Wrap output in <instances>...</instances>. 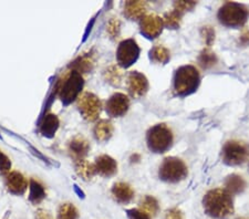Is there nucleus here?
<instances>
[{
    "mask_svg": "<svg viewBox=\"0 0 249 219\" xmlns=\"http://www.w3.org/2000/svg\"><path fill=\"white\" fill-rule=\"evenodd\" d=\"M220 157L227 166L243 165L249 159V145L236 139L227 141L222 147Z\"/></svg>",
    "mask_w": 249,
    "mask_h": 219,
    "instance_id": "7",
    "label": "nucleus"
},
{
    "mask_svg": "<svg viewBox=\"0 0 249 219\" xmlns=\"http://www.w3.org/2000/svg\"><path fill=\"white\" fill-rule=\"evenodd\" d=\"M204 28H205V29H203V30L205 31V35H206L205 39H206V41L208 43H212V41L215 38V31L213 30L211 27H204Z\"/></svg>",
    "mask_w": 249,
    "mask_h": 219,
    "instance_id": "36",
    "label": "nucleus"
},
{
    "mask_svg": "<svg viewBox=\"0 0 249 219\" xmlns=\"http://www.w3.org/2000/svg\"><path fill=\"white\" fill-rule=\"evenodd\" d=\"M29 201L32 204L38 205L41 202L43 199L46 198V189L41 183L36 181V179H31L29 183Z\"/></svg>",
    "mask_w": 249,
    "mask_h": 219,
    "instance_id": "22",
    "label": "nucleus"
},
{
    "mask_svg": "<svg viewBox=\"0 0 249 219\" xmlns=\"http://www.w3.org/2000/svg\"><path fill=\"white\" fill-rule=\"evenodd\" d=\"M165 219H184L183 213L178 208H171L165 213Z\"/></svg>",
    "mask_w": 249,
    "mask_h": 219,
    "instance_id": "34",
    "label": "nucleus"
},
{
    "mask_svg": "<svg viewBox=\"0 0 249 219\" xmlns=\"http://www.w3.org/2000/svg\"><path fill=\"white\" fill-rule=\"evenodd\" d=\"M188 175V168L184 161L178 157H166L160 165L159 177L160 181L176 184L184 181Z\"/></svg>",
    "mask_w": 249,
    "mask_h": 219,
    "instance_id": "6",
    "label": "nucleus"
},
{
    "mask_svg": "<svg viewBox=\"0 0 249 219\" xmlns=\"http://www.w3.org/2000/svg\"><path fill=\"white\" fill-rule=\"evenodd\" d=\"M10 168H11L10 159L8 158L7 155H5L1 151H0V173L3 175L9 174Z\"/></svg>",
    "mask_w": 249,
    "mask_h": 219,
    "instance_id": "33",
    "label": "nucleus"
},
{
    "mask_svg": "<svg viewBox=\"0 0 249 219\" xmlns=\"http://www.w3.org/2000/svg\"><path fill=\"white\" fill-rule=\"evenodd\" d=\"M107 33L112 39H116L120 37L121 33V22L118 18H112L107 27Z\"/></svg>",
    "mask_w": 249,
    "mask_h": 219,
    "instance_id": "30",
    "label": "nucleus"
},
{
    "mask_svg": "<svg viewBox=\"0 0 249 219\" xmlns=\"http://www.w3.org/2000/svg\"><path fill=\"white\" fill-rule=\"evenodd\" d=\"M204 212L215 219H227L235 212L232 195L225 188L208 190L203 197Z\"/></svg>",
    "mask_w": 249,
    "mask_h": 219,
    "instance_id": "1",
    "label": "nucleus"
},
{
    "mask_svg": "<svg viewBox=\"0 0 249 219\" xmlns=\"http://www.w3.org/2000/svg\"><path fill=\"white\" fill-rule=\"evenodd\" d=\"M240 42H242L243 45H248L249 43V30H246L242 35H240Z\"/></svg>",
    "mask_w": 249,
    "mask_h": 219,
    "instance_id": "37",
    "label": "nucleus"
},
{
    "mask_svg": "<svg viewBox=\"0 0 249 219\" xmlns=\"http://www.w3.org/2000/svg\"><path fill=\"white\" fill-rule=\"evenodd\" d=\"M224 186L227 192H230L231 195H237L242 194L246 189L247 184L242 176L237 174H231L225 179Z\"/></svg>",
    "mask_w": 249,
    "mask_h": 219,
    "instance_id": "20",
    "label": "nucleus"
},
{
    "mask_svg": "<svg viewBox=\"0 0 249 219\" xmlns=\"http://www.w3.org/2000/svg\"><path fill=\"white\" fill-rule=\"evenodd\" d=\"M239 219H245V218H239Z\"/></svg>",
    "mask_w": 249,
    "mask_h": 219,
    "instance_id": "38",
    "label": "nucleus"
},
{
    "mask_svg": "<svg viewBox=\"0 0 249 219\" xmlns=\"http://www.w3.org/2000/svg\"><path fill=\"white\" fill-rule=\"evenodd\" d=\"M196 6L195 1H175L173 5V9L179 11L180 14H185L186 11L192 10Z\"/></svg>",
    "mask_w": 249,
    "mask_h": 219,
    "instance_id": "31",
    "label": "nucleus"
},
{
    "mask_svg": "<svg viewBox=\"0 0 249 219\" xmlns=\"http://www.w3.org/2000/svg\"><path fill=\"white\" fill-rule=\"evenodd\" d=\"M111 193L115 201L123 205L128 204L134 198V190L127 183H115L113 187H112Z\"/></svg>",
    "mask_w": 249,
    "mask_h": 219,
    "instance_id": "17",
    "label": "nucleus"
},
{
    "mask_svg": "<svg viewBox=\"0 0 249 219\" xmlns=\"http://www.w3.org/2000/svg\"><path fill=\"white\" fill-rule=\"evenodd\" d=\"M141 49L134 39H126L120 43L116 51V61L118 65L127 69L138 61Z\"/></svg>",
    "mask_w": 249,
    "mask_h": 219,
    "instance_id": "8",
    "label": "nucleus"
},
{
    "mask_svg": "<svg viewBox=\"0 0 249 219\" xmlns=\"http://www.w3.org/2000/svg\"><path fill=\"white\" fill-rule=\"evenodd\" d=\"M96 173L103 177H111L118 172V163L109 155H100L94 163Z\"/></svg>",
    "mask_w": 249,
    "mask_h": 219,
    "instance_id": "14",
    "label": "nucleus"
},
{
    "mask_svg": "<svg viewBox=\"0 0 249 219\" xmlns=\"http://www.w3.org/2000/svg\"><path fill=\"white\" fill-rule=\"evenodd\" d=\"M174 136L172 130L165 124L152 126L146 133V144L148 150L153 153H165L173 145Z\"/></svg>",
    "mask_w": 249,
    "mask_h": 219,
    "instance_id": "5",
    "label": "nucleus"
},
{
    "mask_svg": "<svg viewBox=\"0 0 249 219\" xmlns=\"http://www.w3.org/2000/svg\"><path fill=\"white\" fill-rule=\"evenodd\" d=\"M127 89L132 97L142 98L148 91V81L146 77L138 71H132L127 77Z\"/></svg>",
    "mask_w": 249,
    "mask_h": 219,
    "instance_id": "12",
    "label": "nucleus"
},
{
    "mask_svg": "<svg viewBox=\"0 0 249 219\" xmlns=\"http://www.w3.org/2000/svg\"><path fill=\"white\" fill-rule=\"evenodd\" d=\"M83 78L82 74L78 73L77 71L71 70L69 72L64 73L58 80L55 92L58 97L61 99L63 104H70L74 100L79 99V95L83 89Z\"/></svg>",
    "mask_w": 249,
    "mask_h": 219,
    "instance_id": "3",
    "label": "nucleus"
},
{
    "mask_svg": "<svg viewBox=\"0 0 249 219\" xmlns=\"http://www.w3.org/2000/svg\"><path fill=\"white\" fill-rule=\"evenodd\" d=\"M150 59L151 61L155 63H160V65H166L171 59V52L170 50L164 46L156 45L152 48L150 51Z\"/></svg>",
    "mask_w": 249,
    "mask_h": 219,
    "instance_id": "23",
    "label": "nucleus"
},
{
    "mask_svg": "<svg viewBox=\"0 0 249 219\" xmlns=\"http://www.w3.org/2000/svg\"><path fill=\"white\" fill-rule=\"evenodd\" d=\"M78 107L82 117L89 122H93L99 118L102 110V103L93 93L86 92L78 99Z\"/></svg>",
    "mask_w": 249,
    "mask_h": 219,
    "instance_id": "9",
    "label": "nucleus"
},
{
    "mask_svg": "<svg viewBox=\"0 0 249 219\" xmlns=\"http://www.w3.org/2000/svg\"><path fill=\"white\" fill-rule=\"evenodd\" d=\"M59 125L60 121L57 115L53 113L47 114L45 115V118H42L41 124H40V133L46 137H53L59 129Z\"/></svg>",
    "mask_w": 249,
    "mask_h": 219,
    "instance_id": "19",
    "label": "nucleus"
},
{
    "mask_svg": "<svg viewBox=\"0 0 249 219\" xmlns=\"http://www.w3.org/2000/svg\"><path fill=\"white\" fill-rule=\"evenodd\" d=\"M95 65V54L89 51V52L80 54L79 57L71 63V70L77 71L78 73H88L92 71Z\"/></svg>",
    "mask_w": 249,
    "mask_h": 219,
    "instance_id": "16",
    "label": "nucleus"
},
{
    "mask_svg": "<svg viewBox=\"0 0 249 219\" xmlns=\"http://www.w3.org/2000/svg\"><path fill=\"white\" fill-rule=\"evenodd\" d=\"M249 17L248 8L243 3L228 1L219 8L217 13V19L227 28H242L247 22Z\"/></svg>",
    "mask_w": 249,
    "mask_h": 219,
    "instance_id": "4",
    "label": "nucleus"
},
{
    "mask_svg": "<svg viewBox=\"0 0 249 219\" xmlns=\"http://www.w3.org/2000/svg\"><path fill=\"white\" fill-rule=\"evenodd\" d=\"M147 5L144 1H126L124 5V15L131 20H138L145 17Z\"/></svg>",
    "mask_w": 249,
    "mask_h": 219,
    "instance_id": "18",
    "label": "nucleus"
},
{
    "mask_svg": "<svg viewBox=\"0 0 249 219\" xmlns=\"http://www.w3.org/2000/svg\"><path fill=\"white\" fill-rule=\"evenodd\" d=\"M104 79L110 84L119 86L122 83L123 73L118 66H110L104 71Z\"/></svg>",
    "mask_w": 249,
    "mask_h": 219,
    "instance_id": "25",
    "label": "nucleus"
},
{
    "mask_svg": "<svg viewBox=\"0 0 249 219\" xmlns=\"http://www.w3.org/2000/svg\"><path fill=\"white\" fill-rule=\"evenodd\" d=\"M79 212L73 204L66 202L59 207L57 219H78Z\"/></svg>",
    "mask_w": 249,
    "mask_h": 219,
    "instance_id": "29",
    "label": "nucleus"
},
{
    "mask_svg": "<svg viewBox=\"0 0 249 219\" xmlns=\"http://www.w3.org/2000/svg\"><path fill=\"white\" fill-rule=\"evenodd\" d=\"M36 219H53L52 215L46 209L40 208L36 212Z\"/></svg>",
    "mask_w": 249,
    "mask_h": 219,
    "instance_id": "35",
    "label": "nucleus"
},
{
    "mask_svg": "<svg viewBox=\"0 0 249 219\" xmlns=\"http://www.w3.org/2000/svg\"><path fill=\"white\" fill-rule=\"evenodd\" d=\"M6 187L8 192L14 195L25 194L28 187L26 177L19 172H10L6 176Z\"/></svg>",
    "mask_w": 249,
    "mask_h": 219,
    "instance_id": "13",
    "label": "nucleus"
},
{
    "mask_svg": "<svg viewBox=\"0 0 249 219\" xmlns=\"http://www.w3.org/2000/svg\"><path fill=\"white\" fill-rule=\"evenodd\" d=\"M140 209L143 210L144 213L147 215H152V216H155L156 214L159 213V202L154 197L152 196H145L142 198V201L140 202Z\"/></svg>",
    "mask_w": 249,
    "mask_h": 219,
    "instance_id": "27",
    "label": "nucleus"
},
{
    "mask_svg": "<svg viewBox=\"0 0 249 219\" xmlns=\"http://www.w3.org/2000/svg\"><path fill=\"white\" fill-rule=\"evenodd\" d=\"M75 172H77L79 176L84 179V181H90V179L93 178L95 175L96 169L94 164H91L90 162L86 161V159H81V161L77 162Z\"/></svg>",
    "mask_w": 249,
    "mask_h": 219,
    "instance_id": "24",
    "label": "nucleus"
},
{
    "mask_svg": "<svg viewBox=\"0 0 249 219\" xmlns=\"http://www.w3.org/2000/svg\"><path fill=\"white\" fill-rule=\"evenodd\" d=\"M113 124L107 119H101L96 123L93 130L94 137L98 139L99 142H107L112 137L113 135Z\"/></svg>",
    "mask_w": 249,
    "mask_h": 219,
    "instance_id": "21",
    "label": "nucleus"
},
{
    "mask_svg": "<svg viewBox=\"0 0 249 219\" xmlns=\"http://www.w3.org/2000/svg\"><path fill=\"white\" fill-rule=\"evenodd\" d=\"M198 62L199 66L203 67V69H211L212 67H214L216 63H217V57L216 54L213 52L210 49H204L202 52H200L198 57Z\"/></svg>",
    "mask_w": 249,
    "mask_h": 219,
    "instance_id": "28",
    "label": "nucleus"
},
{
    "mask_svg": "<svg viewBox=\"0 0 249 219\" xmlns=\"http://www.w3.org/2000/svg\"><path fill=\"white\" fill-rule=\"evenodd\" d=\"M89 142L83 136H75L74 138H72V141L69 143V146H68V151H69L70 155L77 162L84 159L88 152H89Z\"/></svg>",
    "mask_w": 249,
    "mask_h": 219,
    "instance_id": "15",
    "label": "nucleus"
},
{
    "mask_svg": "<svg viewBox=\"0 0 249 219\" xmlns=\"http://www.w3.org/2000/svg\"><path fill=\"white\" fill-rule=\"evenodd\" d=\"M173 89L178 97H188L197 91L200 84V74L196 67L183 66L176 70L173 80Z\"/></svg>",
    "mask_w": 249,
    "mask_h": 219,
    "instance_id": "2",
    "label": "nucleus"
},
{
    "mask_svg": "<svg viewBox=\"0 0 249 219\" xmlns=\"http://www.w3.org/2000/svg\"><path fill=\"white\" fill-rule=\"evenodd\" d=\"M130 99L123 93H115L106 103L107 113L112 118H121L128 111Z\"/></svg>",
    "mask_w": 249,
    "mask_h": 219,
    "instance_id": "11",
    "label": "nucleus"
},
{
    "mask_svg": "<svg viewBox=\"0 0 249 219\" xmlns=\"http://www.w3.org/2000/svg\"><path fill=\"white\" fill-rule=\"evenodd\" d=\"M164 28L163 18L156 14L145 15L140 20V30L141 34L145 35L147 39H155L162 34Z\"/></svg>",
    "mask_w": 249,
    "mask_h": 219,
    "instance_id": "10",
    "label": "nucleus"
},
{
    "mask_svg": "<svg viewBox=\"0 0 249 219\" xmlns=\"http://www.w3.org/2000/svg\"><path fill=\"white\" fill-rule=\"evenodd\" d=\"M126 215L128 219H151L150 215L144 213L140 208H132L126 210Z\"/></svg>",
    "mask_w": 249,
    "mask_h": 219,
    "instance_id": "32",
    "label": "nucleus"
},
{
    "mask_svg": "<svg viewBox=\"0 0 249 219\" xmlns=\"http://www.w3.org/2000/svg\"><path fill=\"white\" fill-rule=\"evenodd\" d=\"M183 14H180L179 11L173 9L168 11L163 17L164 26L167 27L168 29H178L180 26V21H182Z\"/></svg>",
    "mask_w": 249,
    "mask_h": 219,
    "instance_id": "26",
    "label": "nucleus"
}]
</instances>
